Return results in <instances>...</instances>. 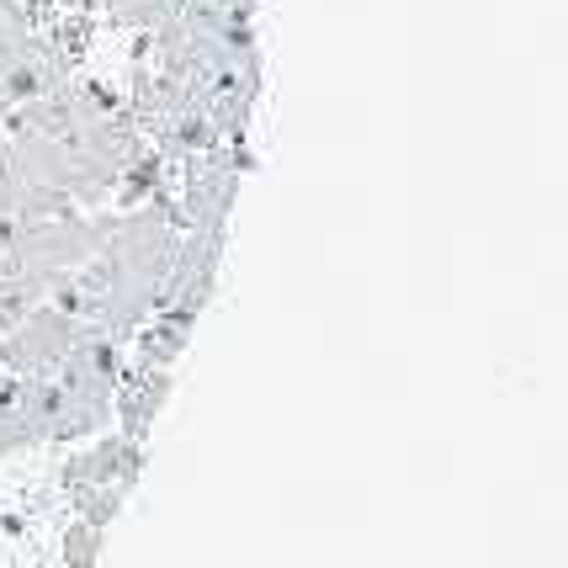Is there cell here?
<instances>
[{
  "label": "cell",
  "instance_id": "7c38bea8",
  "mask_svg": "<svg viewBox=\"0 0 568 568\" xmlns=\"http://www.w3.org/2000/svg\"><path fill=\"white\" fill-rule=\"evenodd\" d=\"M186 6H197V0H186Z\"/></svg>",
  "mask_w": 568,
  "mask_h": 568
},
{
  "label": "cell",
  "instance_id": "8992f818",
  "mask_svg": "<svg viewBox=\"0 0 568 568\" xmlns=\"http://www.w3.org/2000/svg\"><path fill=\"white\" fill-rule=\"evenodd\" d=\"M6 139H11V160H17L27 186H59L64 192L70 154H64L59 139H49V133H6Z\"/></svg>",
  "mask_w": 568,
  "mask_h": 568
},
{
  "label": "cell",
  "instance_id": "ba28073f",
  "mask_svg": "<svg viewBox=\"0 0 568 568\" xmlns=\"http://www.w3.org/2000/svg\"><path fill=\"white\" fill-rule=\"evenodd\" d=\"M64 213H74V202L59 186H27L22 181V192L11 202V223H43V219H64Z\"/></svg>",
  "mask_w": 568,
  "mask_h": 568
},
{
  "label": "cell",
  "instance_id": "52a82bcc",
  "mask_svg": "<svg viewBox=\"0 0 568 568\" xmlns=\"http://www.w3.org/2000/svg\"><path fill=\"white\" fill-rule=\"evenodd\" d=\"M97 6L112 27H133V32H154L186 11V0H97Z\"/></svg>",
  "mask_w": 568,
  "mask_h": 568
},
{
  "label": "cell",
  "instance_id": "7a4b0ae2",
  "mask_svg": "<svg viewBox=\"0 0 568 568\" xmlns=\"http://www.w3.org/2000/svg\"><path fill=\"white\" fill-rule=\"evenodd\" d=\"M70 346H74V320L59 303H38L0 341V367L11 377H53V367L70 356Z\"/></svg>",
  "mask_w": 568,
  "mask_h": 568
},
{
  "label": "cell",
  "instance_id": "30bf717a",
  "mask_svg": "<svg viewBox=\"0 0 568 568\" xmlns=\"http://www.w3.org/2000/svg\"><path fill=\"white\" fill-rule=\"evenodd\" d=\"M101 552H106V526H91V520L74 516L64 526V568H97Z\"/></svg>",
  "mask_w": 568,
  "mask_h": 568
},
{
  "label": "cell",
  "instance_id": "9c48e42d",
  "mask_svg": "<svg viewBox=\"0 0 568 568\" xmlns=\"http://www.w3.org/2000/svg\"><path fill=\"white\" fill-rule=\"evenodd\" d=\"M74 499V516L91 520V526H112V520L123 516V489H112V484H80V489H70Z\"/></svg>",
  "mask_w": 568,
  "mask_h": 568
},
{
  "label": "cell",
  "instance_id": "5b68a950",
  "mask_svg": "<svg viewBox=\"0 0 568 568\" xmlns=\"http://www.w3.org/2000/svg\"><path fill=\"white\" fill-rule=\"evenodd\" d=\"M192 329L197 320L181 308H154L128 341H133V367H175L192 351Z\"/></svg>",
  "mask_w": 568,
  "mask_h": 568
},
{
  "label": "cell",
  "instance_id": "3957f363",
  "mask_svg": "<svg viewBox=\"0 0 568 568\" xmlns=\"http://www.w3.org/2000/svg\"><path fill=\"white\" fill-rule=\"evenodd\" d=\"M144 463H149L144 442H128V436L112 430V436L91 442L85 452H74L59 478H64V489H80V484H112V489L133 495L139 478H144Z\"/></svg>",
  "mask_w": 568,
  "mask_h": 568
},
{
  "label": "cell",
  "instance_id": "8fae6325",
  "mask_svg": "<svg viewBox=\"0 0 568 568\" xmlns=\"http://www.w3.org/2000/svg\"><path fill=\"white\" fill-rule=\"evenodd\" d=\"M213 6H219L234 27H255V6H261V0H213Z\"/></svg>",
  "mask_w": 568,
  "mask_h": 568
},
{
  "label": "cell",
  "instance_id": "6da1fadb",
  "mask_svg": "<svg viewBox=\"0 0 568 568\" xmlns=\"http://www.w3.org/2000/svg\"><path fill=\"white\" fill-rule=\"evenodd\" d=\"M91 255H97L91 219L85 213H64V219H43V223H11L6 240H0V272L64 276L74 266H85Z\"/></svg>",
  "mask_w": 568,
  "mask_h": 568
},
{
  "label": "cell",
  "instance_id": "277c9868",
  "mask_svg": "<svg viewBox=\"0 0 568 568\" xmlns=\"http://www.w3.org/2000/svg\"><path fill=\"white\" fill-rule=\"evenodd\" d=\"M175 394V377L171 367H133L118 377V388H112V415H118V436L128 442H149V425L160 420V409L171 404Z\"/></svg>",
  "mask_w": 568,
  "mask_h": 568
}]
</instances>
